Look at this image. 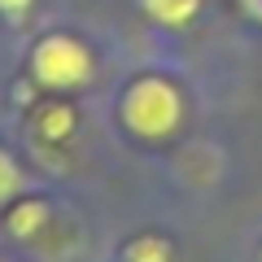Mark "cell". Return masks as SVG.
Listing matches in <instances>:
<instances>
[{
	"instance_id": "cell-5",
	"label": "cell",
	"mask_w": 262,
	"mask_h": 262,
	"mask_svg": "<svg viewBox=\"0 0 262 262\" xmlns=\"http://www.w3.org/2000/svg\"><path fill=\"white\" fill-rule=\"evenodd\" d=\"M196 5H201V0H144L149 18L166 22V27H184V22H192Z\"/></svg>"
},
{
	"instance_id": "cell-3",
	"label": "cell",
	"mask_w": 262,
	"mask_h": 262,
	"mask_svg": "<svg viewBox=\"0 0 262 262\" xmlns=\"http://www.w3.org/2000/svg\"><path fill=\"white\" fill-rule=\"evenodd\" d=\"M31 122H35L39 140H66L79 118H75V110H70L66 101H44V105H35V118Z\"/></svg>"
},
{
	"instance_id": "cell-2",
	"label": "cell",
	"mask_w": 262,
	"mask_h": 262,
	"mask_svg": "<svg viewBox=\"0 0 262 262\" xmlns=\"http://www.w3.org/2000/svg\"><path fill=\"white\" fill-rule=\"evenodd\" d=\"M31 75H35L39 88H53V92L79 88L92 79V53L75 35H48L31 53Z\"/></svg>"
},
{
	"instance_id": "cell-6",
	"label": "cell",
	"mask_w": 262,
	"mask_h": 262,
	"mask_svg": "<svg viewBox=\"0 0 262 262\" xmlns=\"http://www.w3.org/2000/svg\"><path fill=\"white\" fill-rule=\"evenodd\" d=\"M122 258L127 262H170V245L162 241V236H140V241L127 245Z\"/></svg>"
},
{
	"instance_id": "cell-9",
	"label": "cell",
	"mask_w": 262,
	"mask_h": 262,
	"mask_svg": "<svg viewBox=\"0 0 262 262\" xmlns=\"http://www.w3.org/2000/svg\"><path fill=\"white\" fill-rule=\"evenodd\" d=\"M245 9H249L253 18H262V0H245Z\"/></svg>"
},
{
	"instance_id": "cell-1",
	"label": "cell",
	"mask_w": 262,
	"mask_h": 262,
	"mask_svg": "<svg viewBox=\"0 0 262 262\" xmlns=\"http://www.w3.org/2000/svg\"><path fill=\"white\" fill-rule=\"evenodd\" d=\"M179 114H184V101L166 79H136L122 96V122L144 140L170 136L179 127Z\"/></svg>"
},
{
	"instance_id": "cell-8",
	"label": "cell",
	"mask_w": 262,
	"mask_h": 262,
	"mask_svg": "<svg viewBox=\"0 0 262 262\" xmlns=\"http://www.w3.org/2000/svg\"><path fill=\"white\" fill-rule=\"evenodd\" d=\"M35 0H0V13H9V18H22Z\"/></svg>"
},
{
	"instance_id": "cell-7",
	"label": "cell",
	"mask_w": 262,
	"mask_h": 262,
	"mask_svg": "<svg viewBox=\"0 0 262 262\" xmlns=\"http://www.w3.org/2000/svg\"><path fill=\"white\" fill-rule=\"evenodd\" d=\"M18 192H22V170H18V162H13L9 153L0 149V206L13 201Z\"/></svg>"
},
{
	"instance_id": "cell-4",
	"label": "cell",
	"mask_w": 262,
	"mask_h": 262,
	"mask_svg": "<svg viewBox=\"0 0 262 262\" xmlns=\"http://www.w3.org/2000/svg\"><path fill=\"white\" fill-rule=\"evenodd\" d=\"M48 227V206L39 201V196H27V201H13L9 210V232L22 236V241H31V236H39Z\"/></svg>"
}]
</instances>
